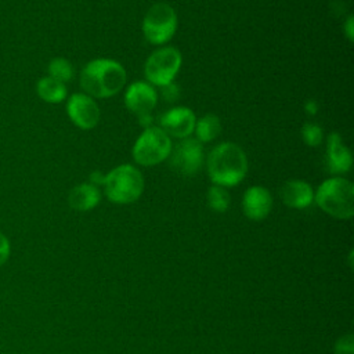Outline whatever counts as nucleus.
<instances>
[{
  "label": "nucleus",
  "mask_w": 354,
  "mask_h": 354,
  "mask_svg": "<svg viewBox=\"0 0 354 354\" xmlns=\"http://www.w3.org/2000/svg\"><path fill=\"white\" fill-rule=\"evenodd\" d=\"M124 66L111 58L91 59L80 72V86L93 98H109L116 95L126 84Z\"/></svg>",
  "instance_id": "1"
},
{
  "label": "nucleus",
  "mask_w": 354,
  "mask_h": 354,
  "mask_svg": "<svg viewBox=\"0 0 354 354\" xmlns=\"http://www.w3.org/2000/svg\"><path fill=\"white\" fill-rule=\"evenodd\" d=\"M206 169L214 185L235 187L248 173V158L238 144L221 142L207 155Z\"/></svg>",
  "instance_id": "2"
},
{
  "label": "nucleus",
  "mask_w": 354,
  "mask_h": 354,
  "mask_svg": "<svg viewBox=\"0 0 354 354\" xmlns=\"http://www.w3.org/2000/svg\"><path fill=\"white\" fill-rule=\"evenodd\" d=\"M314 201L329 216L348 220L354 214V185L342 176H332L317 188Z\"/></svg>",
  "instance_id": "3"
},
{
  "label": "nucleus",
  "mask_w": 354,
  "mask_h": 354,
  "mask_svg": "<svg viewBox=\"0 0 354 354\" xmlns=\"http://www.w3.org/2000/svg\"><path fill=\"white\" fill-rule=\"evenodd\" d=\"M104 192L106 198L118 205L136 202L144 191L142 173L133 165L124 163L105 174Z\"/></svg>",
  "instance_id": "4"
},
{
  "label": "nucleus",
  "mask_w": 354,
  "mask_h": 354,
  "mask_svg": "<svg viewBox=\"0 0 354 354\" xmlns=\"http://www.w3.org/2000/svg\"><path fill=\"white\" fill-rule=\"evenodd\" d=\"M173 144L170 137L156 126L142 130L136 140L131 155L136 163L141 166H155L166 160L171 152Z\"/></svg>",
  "instance_id": "5"
},
{
  "label": "nucleus",
  "mask_w": 354,
  "mask_h": 354,
  "mask_svg": "<svg viewBox=\"0 0 354 354\" xmlns=\"http://www.w3.org/2000/svg\"><path fill=\"white\" fill-rule=\"evenodd\" d=\"M183 64L181 53L176 47H160L145 61L144 75L149 84L162 87L174 80Z\"/></svg>",
  "instance_id": "6"
},
{
  "label": "nucleus",
  "mask_w": 354,
  "mask_h": 354,
  "mask_svg": "<svg viewBox=\"0 0 354 354\" xmlns=\"http://www.w3.org/2000/svg\"><path fill=\"white\" fill-rule=\"evenodd\" d=\"M177 30V14L166 3L153 4L142 19V33L155 46L166 44Z\"/></svg>",
  "instance_id": "7"
},
{
  "label": "nucleus",
  "mask_w": 354,
  "mask_h": 354,
  "mask_svg": "<svg viewBox=\"0 0 354 354\" xmlns=\"http://www.w3.org/2000/svg\"><path fill=\"white\" fill-rule=\"evenodd\" d=\"M169 156L170 166L176 173L185 177L195 176L205 160L203 144L192 137L181 138L178 144L171 148Z\"/></svg>",
  "instance_id": "8"
},
{
  "label": "nucleus",
  "mask_w": 354,
  "mask_h": 354,
  "mask_svg": "<svg viewBox=\"0 0 354 354\" xmlns=\"http://www.w3.org/2000/svg\"><path fill=\"white\" fill-rule=\"evenodd\" d=\"M66 113L72 123L82 130L94 129L101 118L95 100L86 93H75L68 98Z\"/></svg>",
  "instance_id": "9"
},
{
  "label": "nucleus",
  "mask_w": 354,
  "mask_h": 354,
  "mask_svg": "<svg viewBox=\"0 0 354 354\" xmlns=\"http://www.w3.org/2000/svg\"><path fill=\"white\" fill-rule=\"evenodd\" d=\"M196 116L192 109L185 106H176L166 111L160 116V129L169 136L176 138L191 137L195 129Z\"/></svg>",
  "instance_id": "10"
},
{
  "label": "nucleus",
  "mask_w": 354,
  "mask_h": 354,
  "mask_svg": "<svg viewBox=\"0 0 354 354\" xmlns=\"http://www.w3.org/2000/svg\"><path fill=\"white\" fill-rule=\"evenodd\" d=\"M158 102V93L152 84L144 80L133 82L124 93L126 108L137 116L151 113Z\"/></svg>",
  "instance_id": "11"
},
{
  "label": "nucleus",
  "mask_w": 354,
  "mask_h": 354,
  "mask_svg": "<svg viewBox=\"0 0 354 354\" xmlns=\"http://www.w3.org/2000/svg\"><path fill=\"white\" fill-rule=\"evenodd\" d=\"M326 167L333 176L350 171L353 166V155L343 144L339 133H330L326 138Z\"/></svg>",
  "instance_id": "12"
},
{
  "label": "nucleus",
  "mask_w": 354,
  "mask_h": 354,
  "mask_svg": "<svg viewBox=\"0 0 354 354\" xmlns=\"http://www.w3.org/2000/svg\"><path fill=\"white\" fill-rule=\"evenodd\" d=\"M272 207V196L270 191L261 185L249 187L242 198V209L248 218L260 221L266 218Z\"/></svg>",
  "instance_id": "13"
},
{
  "label": "nucleus",
  "mask_w": 354,
  "mask_h": 354,
  "mask_svg": "<svg viewBox=\"0 0 354 354\" xmlns=\"http://www.w3.org/2000/svg\"><path fill=\"white\" fill-rule=\"evenodd\" d=\"M282 202L293 209H304L314 201L313 187L304 180H289L281 188Z\"/></svg>",
  "instance_id": "14"
},
{
  "label": "nucleus",
  "mask_w": 354,
  "mask_h": 354,
  "mask_svg": "<svg viewBox=\"0 0 354 354\" xmlns=\"http://www.w3.org/2000/svg\"><path fill=\"white\" fill-rule=\"evenodd\" d=\"M100 199H101V194L98 187L90 183H83L73 187L68 196L69 206L79 212H87L94 209L98 205Z\"/></svg>",
  "instance_id": "15"
},
{
  "label": "nucleus",
  "mask_w": 354,
  "mask_h": 354,
  "mask_svg": "<svg viewBox=\"0 0 354 354\" xmlns=\"http://www.w3.org/2000/svg\"><path fill=\"white\" fill-rule=\"evenodd\" d=\"M36 93L43 101H46L48 104L62 102L68 94L65 83L58 82L50 76H44L37 80Z\"/></svg>",
  "instance_id": "16"
},
{
  "label": "nucleus",
  "mask_w": 354,
  "mask_h": 354,
  "mask_svg": "<svg viewBox=\"0 0 354 354\" xmlns=\"http://www.w3.org/2000/svg\"><path fill=\"white\" fill-rule=\"evenodd\" d=\"M194 133L199 142H210L220 136L221 122L214 113H206L195 122Z\"/></svg>",
  "instance_id": "17"
},
{
  "label": "nucleus",
  "mask_w": 354,
  "mask_h": 354,
  "mask_svg": "<svg viewBox=\"0 0 354 354\" xmlns=\"http://www.w3.org/2000/svg\"><path fill=\"white\" fill-rule=\"evenodd\" d=\"M47 69H48V76L50 77H53L58 82H62V83L69 82L75 75L72 64L66 58H62V57L53 58L50 61Z\"/></svg>",
  "instance_id": "18"
},
{
  "label": "nucleus",
  "mask_w": 354,
  "mask_h": 354,
  "mask_svg": "<svg viewBox=\"0 0 354 354\" xmlns=\"http://www.w3.org/2000/svg\"><path fill=\"white\" fill-rule=\"evenodd\" d=\"M206 199H207L209 207L217 213L225 212L231 202V196H230L228 191L220 185H212L207 189Z\"/></svg>",
  "instance_id": "19"
},
{
  "label": "nucleus",
  "mask_w": 354,
  "mask_h": 354,
  "mask_svg": "<svg viewBox=\"0 0 354 354\" xmlns=\"http://www.w3.org/2000/svg\"><path fill=\"white\" fill-rule=\"evenodd\" d=\"M301 137L308 147H318L324 140V131L319 124L314 122H307L301 127Z\"/></svg>",
  "instance_id": "20"
},
{
  "label": "nucleus",
  "mask_w": 354,
  "mask_h": 354,
  "mask_svg": "<svg viewBox=\"0 0 354 354\" xmlns=\"http://www.w3.org/2000/svg\"><path fill=\"white\" fill-rule=\"evenodd\" d=\"M335 354H354V339L353 335L342 336L335 344Z\"/></svg>",
  "instance_id": "21"
},
{
  "label": "nucleus",
  "mask_w": 354,
  "mask_h": 354,
  "mask_svg": "<svg viewBox=\"0 0 354 354\" xmlns=\"http://www.w3.org/2000/svg\"><path fill=\"white\" fill-rule=\"evenodd\" d=\"M159 88H160L162 98L167 102H176L180 98V87L174 82H171L166 86H162Z\"/></svg>",
  "instance_id": "22"
},
{
  "label": "nucleus",
  "mask_w": 354,
  "mask_h": 354,
  "mask_svg": "<svg viewBox=\"0 0 354 354\" xmlns=\"http://www.w3.org/2000/svg\"><path fill=\"white\" fill-rule=\"evenodd\" d=\"M8 257H10V241L3 232H0V267L8 260Z\"/></svg>",
  "instance_id": "23"
},
{
  "label": "nucleus",
  "mask_w": 354,
  "mask_h": 354,
  "mask_svg": "<svg viewBox=\"0 0 354 354\" xmlns=\"http://www.w3.org/2000/svg\"><path fill=\"white\" fill-rule=\"evenodd\" d=\"M343 30H344V35L346 37L353 41V37H354V19H353V15H348L344 25H343Z\"/></svg>",
  "instance_id": "24"
},
{
  "label": "nucleus",
  "mask_w": 354,
  "mask_h": 354,
  "mask_svg": "<svg viewBox=\"0 0 354 354\" xmlns=\"http://www.w3.org/2000/svg\"><path fill=\"white\" fill-rule=\"evenodd\" d=\"M104 180H105V174H102L101 171L98 170H94L91 174H90V184L98 187V185H102L104 184Z\"/></svg>",
  "instance_id": "25"
},
{
  "label": "nucleus",
  "mask_w": 354,
  "mask_h": 354,
  "mask_svg": "<svg viewBox=\"0 0 354 354\" xmlns=\"http://www.w3.org/2000/svg\"><path fill=\"white\" fill-rule=\"evenodd\" d=\"M304 111L308 113V115H315L318 112V104L314 101V100H308L306 101L304 104Z\"/></svg>",
  "instance_id": "26"
},
{
  "label": "nucleus",
  "mask_w": 354,
  "mask_h": 354,
  "mask_svg": "<svg viewBox=\"0 0 354 354\" xmlns=\"http://www.w3.org/2000/svg\"><path fill=\"white\" fill-rule=\"evenodd\" d=\"M138 118V123L142 126V127H151L152 126V116L151 113H147V115H141V116H137Z\"/></svg>",
  "instance_id": "27"
}]
</instances>
